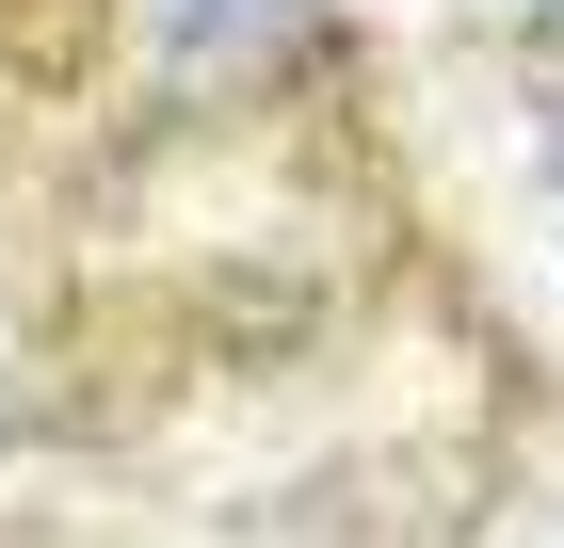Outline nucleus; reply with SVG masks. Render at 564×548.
<instances>
[{"label":"nucleus","mask_w":564,"mask_h":548,"mask_svg":"<svg viewBox=\"0 0 564 548\" xmlns=\"http://www.w3.org/2000/svg\"><path fill=\"white\" fill-rule=\"evenodd\" d=\"M145 33H162V65H259L306 33V0H145Z\"/></svg>","instance_id":"1"},{"label":"nucleus","mask_w":564,"mask_h":548,"mask_svg":"<svg viewBox=\"0 0 564 548\" xmlns=\"http://www.w3.org/2000/svg\"><path fill=\"white\" fill-rule=\"evenodd\" d=\"M549 211H564V129H549Z\"/></svg>","instance_id":"2"}]
</instances>
